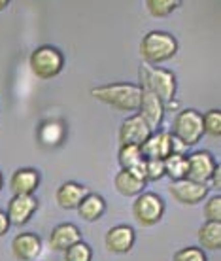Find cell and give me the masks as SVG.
Instances as JSON below:
<instances>
[{
  "instance_id": "484cf974",
  "label": "cell",
  "mask_w": 221,
  "mask_h": 261,
  "mask_svg": "<svg viewBox=\"0 0 221 261\" xmlns=\"http://www.w3.org/2000/svg\"><path fill=\"white\" fill-rule=\"evenodd\" d=\"M172 261H208V259H206V255H204V252L201 248L189 246V248L178 250L174 254V257H172Z\"/></svg>"
},
{
  "instance_id": "f1b7e54d",
  "label": "cell",
  "mask_w": 221,
  "mask_h": 261,
  "mask_svg": "<svg viewBox=\"0 0 221 261\" xmlns=\"http://www.w3.org/2000/svg\"><path fill=\"white\" fill-rule=\"evenodd\" d=\"M210 184L214 186L215 190H219V188H221V167H219V163L215 165L214 174H212V178H210Z\"/></svg>"
},
{
  "instance_id": "ac0fdd59",
  "label": "cell",
  "mask_w": 221,
  "mask_h": 261,
  "mask_svg": "<svg viewBox=\"0 0 221 261\" xmlns=\"http://www.w3.org/2000/svg\"><path fill=\"white\" fill-rule=\"evenodd\" d=\"M76 210H78L79 218H81L84 222L93 223L102 218V214H104V210H106V202H104V199L100 195H97V193H87L85 199L79 202V206Z\"/></svg>"
},
{
  "instance_id": "83f0119b",
  "label": "cell",
  "mask_w": 221,
  "mask_h": 261,
  "mask_svg": "<svg viewBox=\"0 0 221 261\" xmlns=\"http://www.w3.org/2000/svg\"><path fill=\"white\" fill-rule=\"evenodd\" d=\"M187 144L185 142H182L178 137H174L172 135V142H170V150H172V153H178V155H185L187 153Z\"/></svg>"
},
{
  "instance_id": "e0dca14e",
  "label": "cell",
  "mask_w": 221,
  "mask_h": 261,
  "mask_svg": "<svg viewBox=\"0 0 221 261\" xmlns=\"http://www.w3.org/2000/svg\"><path fill=\"white\" fill-rule=\"evenodd\" d=\"M87 193H89V191H87V188H85V186H81V184L65 182L57 190V195H55V199H57V204L61 206V208L74 210V208H78L79 202L84 201Z\"/></svg>"
},
{
  "instance_id": "cb8c5ba5",
  "label": "cell",
  "mask_w": 221,
  "mask_h": 261,
  "mask_svg": "<svg viewBox=\"0 0 221 261\" xmlns=\"http://www.w3.org/2000/svg\"><path fill=\"white\" fill-rule=\"evenodd\" d=\"M93 259V250L89 244L84 241L72 244L70 248L65 250V261H91Z\"/></svg>"
},
{
  "instance_id": "ffe728a7",
  "label": "cell",
  "mask_w": 221,
  "mask_h": 261,
  "mask_svg": "<svg viewBox=\"0 0 221 261\" xmlns=\"http://www.w3.org/2000/svg\"><path fill=\"white\" fill-rule=\"evenodd\" d=\"M199 242L206 250L221 248V222H206L199 229Z\"/></svg>"
},
{
  "instance_id": "4dcf8cb0",
  "label": "cell",
  "mask_w": 221,
  "mask_h": 261,
  "mask_svg": "<svg viewBox=\"0 0 221 261\" xmlns=\"http://www.w3.org/2000/svg\"><path fill=\"white\" fill-rule=\"evenodd\" d=\"M8 4H10V0H0V12H2V10L8 6Z\"/></svg>"
},
{
  "instance_id": "ba28073f",
  "label": "cell",
  "mask_w": 221,
  "mask_h": 261,
  "mask_svg": "<svg viewBox=\"0 0 221 261\" xmlns=\"http://www.w3.org/2000/svg\"><path fill=\"white\" fill-rule=\"evenodd\" d=\"M215 159L210 151L199 150L187 155V176L189 180L199 184H208L215 169Z\"/></svg>"
},
{
  "instance_id": "2e32d148",
  "label": "cell",
  "mask_w": 221,
  "mask_h": 261,
  "mask_svg": "<svg viewBox=\"0 0 221 261\" xmlns=\"http://www.w3.org/2000/svg\"><path fill=\"white\" fill-rule=\"evenodd\" d=\"M40 186V174L34 169H19L13 172L10 180V190L13 195H33Z\"/></svg>"
},
{
  "instance_id": "7c38bea8",
  "label": "cell",
  "mask_w": 221,
  "mask_h": 261,
  "mask_svg": "<svg viewBox=\"0 0 221 261\" xmlns=\"http://www.w3.org/2000/svg\"><path fill=\"white\" fill-rule=\"evenodd\" d=\"M134 239H136V235H134V229L130 225H116L106 233V250L117 255L127 254L134 246Z\"/></svg>"
},
{
  "instance_id": "44dd1931",
  "label": "cell",
  "mask_w": 221,
  "mask_h": 261,
  "mask_svg": "<svg viewBox=\"0 0 221 261\" xmlns=\"http://www.w3.org/2000/svg\"><path fill=\"white\" fill-rule=\"evenodd\" d=\"M164 163V176L170 178V182L174 180H182L187 176V155H178V153H170Z\"/></svg>"
},
{
  "instance_id": "7402d4cb",
  "label": "cell",
  "mask_w": 221,
  "mask_h": 261,
  "mask_svg": "<svg viewBox=\"0 0 221 261\" xmlns=\"http://www.w3.org/2000/svg\"><path fill=\"white\" fill-rule=\"evenodd\" d=\"M182 4V0H146V8L153 17H167L176 12Z\"/></svg>"
},
{
  "instance_id": "52a82bcc",
  "label": "cell",
  "mask_w": 221,
  "mask_h": 261,
  "mask_svg": "<svg viewBox=\"0 0 221 261\" xmlns=\"http://www.w3.org/2000/svg\"><path fill=\"white\" fill-rule=\"evenodd\" d=\"M169 191L172 193V197H174L176 201L185 204V206L199 204V202H202V199H206V195H208L206 184L193 182L189 178H182V180L170 182Z\"/></svg>"
},
{
  "instance_id": "7a4b0ae2",
  "label": "cell",
  "mask_w": 221,
  "mask_h": 261,
  "mask_svg": "<svg viewBox=\"0 0 221 261\" xmlns=\"http://www.w3.org/2000/svg\"><path fill=\"white\" fill-rule=\"evenodd\" d=\"M178 53V40L163 31H151L142 38L140 55L148 65H159Z\"/></svg>"
},
{
  "instance_id": "3957f363",
  "label": "cell",
  "mask_w": 221,
  "mask_h": 261,
  "mask_svg": "<svg viewBox=\"0 0 221 261\" xmlns=\"http://www.w3.org/2000/svg\"><path fill=\"white\" fill-rule=\"evenodd\" d=\"M140 82L142 89H148L155 95L161 102H172L176 95V78L170 70L155 68L151 65L140 66Z\"/></svg>"
},
{
  "instance_id": "f546056e",
  "label": "cell",
  "mask_w": 221,
  "mask_h": 261,
  "mask_svg": "<svg viewBox=\"0 0 221 261\" xmlns=\"http://www.w3.org/2000/svg\"><path fill=\"white\" fill-rule=\"evenodd\" d=\"M8 229H10V220H8L6 212H2V210H0V237L6 235Z\"/></svg>"
},
{
  "instance_id": "4fadbf2b",
  "label": "cell",
  "mask_w": 221,
  "mask_h": 261,
  "mask_svg": "<svg viewBox=\"0 0 221 261\" xmlns=\"http://www.w3.org/2000/svg\"><path fill=\"white\" fill-rule=\"evenodd\" d=\"M170 142H172V133L169 130H155L151 133L150 138L140 146L144 159H167L172 153L170 150Z\"/></svg>"
},
{
  "instance_id": "6da1fadb",
  "label": "cell",
  "mask_w": 221,
  "mask_h": 261,
  "mask_svg": "<svg viewBox=\"0 0 221 261\" xmlns=\"http://www.w3.org/2000/svg\"><path fill=\"white\" fill-rule=\"evenodd\" d=\"M91 97L119 112H136L142 100V87L134 84H108L91 89Z\"/></svg>"
},
{
  "instance_id": "9c48e42d",
  "label": "cell",
  "mask_w": 221,
  "mask_h": 261,
  "mask_svg": "<svg viewBox=\"0 0 221 261\" xmlns=\"http://www.w3.org/2000/svg\"><path fill=\"white\" fill-rule=\"evenodd\" d=\"M38 210V201L34 195H13L8 202L6 216L10 220V225H25L29 220L34 216V212Z\"/></svg>"
},
{
  "instance_id": "5b68a950",
  "label": "cell",
  "mask_w": 221,
  "mask_h": 261,
  "mask_svg": "<svg viewBox=\"0 0 221 261\" xmlns=\"http://www.w3.org/2000/svg\"><path fill=\"white\" fill-rule=\"evenodd\" d=\"M164 214V202L163 199L151 193V191H142L136 195V201L132 204V216L142 227H151L163 220Z\"/></svg>"
},
{
  "instance_id": "1f68e13d",
  "label": "cell",
  "mask_w": 221,
  "mask_h": 261,
  "mask_svg": "<svg viewBox=\"0 0 221 261\" xmlns=\"http://www.w3.org/2000/svg\"><path fill=\"white\" fill-rule=\"evenodd\" d=\"M2 186H4V178H2V174H0V191H2Z\"/></svg>"
},
{
  "instance_id": "30bf717a",
  "label": "cell",
  "mask_w": 221,
  "mask_h": 261,
  "mask_svg": "<svg viewBox=\"0 0 221 261\" xmlns=\"http://www.w3.org/2000/svg\"><path fill=\"white\" fill-rule=\"evenodd\" d=\"M151 135V129L142 119L140 114L130 116L119 127V144H132V146H142Z\"/></svg>"
},
{
  "instance_id": "d6986e66",
  "label": "cell",
  "mask_w": 221,
  "mask_h": 261,
  "mask_svg": "<svg viewBox=\"0 0 221 261\" xmlns=\"http://www.w3.org/2000/svg\"><path fill=\"white\" fill-rule=\"evenodd\" d=\"M114 184H116V190L123 197H136V195H140L144 191V188H146V182H144V180L136 178L132 172H129V170H125V169H121L117 172Z\"/></svg>"
},
{
  "instance_id": "d4e9b609",
  "label": "cell",
  "mask_w": 221,
  "mask_h": 261,
  "mask_svg": "<svg viewBox=\"0 0 221 261\" xmlns=\"http://www.w3.org/2000/svg\"><path fill=\"white\" fill-rule=\"evenodd\" d=\"M144 172H146V182H157L164 178V163L161 159H146Z\"/></svg>"
},
{
  "instance_id": "603a6c76",
  "label": "cell",
  "mask_w": 221,
  "mask_h": 261,
  "mask_svg": "<svg viewBox=\"0 0 221 261\" xmlns=\"http://www.w3.org/2000/svg\"><path fill=\"white\" fill-rule=\"evenodd\" d=\"M202 127H204V135H210L212 138L221 137V112L210 110L202 116Z\"/></svg>"
},
{
  "instance_id": "5bb4252c",
  "label": "cell",
  "mask_w": 221,
  "mask_h": 261,
  "mask_svg": "<svg viewBox=\"0 0 221 261\" xmlns=\"http://www.w3.org/2000/svg\"><path fill=\"white\" fill-rule=\"evenodd\" d=\"M12 252L19 261H33L42 252V241L34 233H19L12 241Z\"/></svg>"
},
{
  "instance_id": "8fae6325",
  "label": "cell",
  "mask_w": 221,
  "mask_h": 261,
  "mask_svg": "<svg viewBox=\"0 0 221 261\" xmlns=\"http://www.w3.org/2000/svg\"><path fill=\"white\" fill-rule=\"evenodd\" d=\"M140 116L148 123L151 133H155L164 118V102H161L159 98L148 89H142V100H140Z\"/></svg>"
},
{
  "instance_id": "9a60e30c",
  "label": "cell",
  "mask_w": 221,
  "mask_h": 261,
  "mask_svg": "<svg viewBox=\"0 0 221 261\" xmlns=\"http://www.w3.org/2000/svg\"><path fill=\"white\" fill-rule=\"evenodd\" d=\"M81 241V231L74 223H61L51 231L49 235V246L55 252H65L72 244Z\"/></svg>"
},
{
  "instance_id": "8992f818",
  "label": "cell",
  "mask_w": 221,
  "mask_h": 261,
  "mask_svg": "<svg viewBox=\"0 0 221 261\" xmlns=\"http://www.w3.org/2000/svg\"><path fill=\"white\" fill-rule=\"evenodd\" d=\"M172 135L187 146H195L197 142H201L202 135H204L202 114H199L197 110L178 112L174 118V125H172Z\"/></svg>"
},
{
  "instance_id": "277c9868",
  "label": "cell",
  "mask_w": 221,
  "mask_h": 261,
  "mask_svg": "<svg viewBox=\"0 0 221 261\" xmlns=\"http://www.w3.org/2000/svg\"><path fill=\"white\" fill-rule=\"evenodd\" d=\"M31 70L36 78L40 80H51L55 78L59 72L65 66V57L59 51L57 47L53 46H40L31 53L29 59Z\"/></svg>"
},
{
  "instance_id": "4316f807",
  "label": "cell",
  "mask_w": 221,
  "mask_h": 261,
  "mask_svg": "<svg viewBox=\"0 0 221 261\" xmlns=\"http://www.w3.org/2000/svg\"><path fill=\"white\" fill-rule=\"evenodd\" d=\"M204 218L206 222H221V197L215 195L204 204Z\"/></svg>"
}]
</instances>
